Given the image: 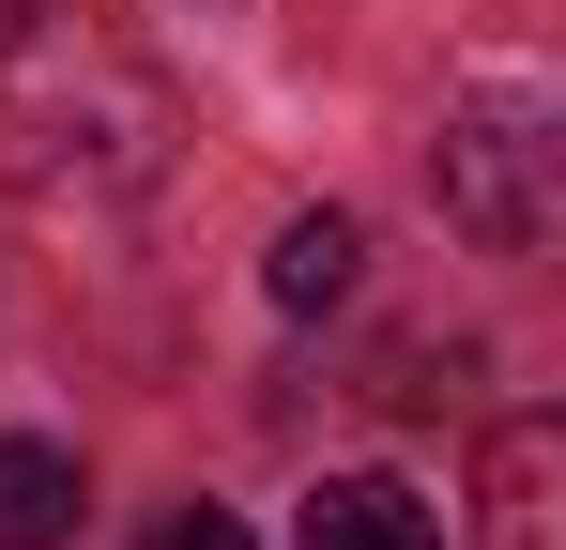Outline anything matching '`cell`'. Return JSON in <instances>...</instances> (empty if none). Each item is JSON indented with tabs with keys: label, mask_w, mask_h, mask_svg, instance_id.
<instances>
[{
	"label": "cell",
	"mask_w": 566,
	"mask_h": 550,
	"mask_svg": "<svg viewBox=\"0 0 566 550\" xmlns=\"http://www.w3.org/2000/svg\"><path fill=\"white\" fill-rule=\"evenodd\" d=\"M154 154H169V92L93 15L31 31V62L0 77V169L31 199H107V183H154Z\"/></svg>",
	"instance_id": "6da1fadb"
},
{
	"label": "cell",
	"mask_w": 566,
	"mask_h": 550,
	"mask_svg": "<svg viewBox=\"0 0 566 550\" xmlns=\"http://www.w3.org/2000/svg\"><path fill=\"white\" fill-rule=\"evenodd\" d=\"M429 183H444V214H460L474 245H552L566 214V138H552V92L536 77H474L444 107V138H429Z\"/></svg>",
	"instance_id": "7a4b0ae2"
},
{
	"label": "cell",
	"mask_w": 566,
	"mask_h": 550,
	"mask_svg": "<svg viewBox=\"0 0 566 550\" xmlns=\"http://www.w3.org/2000/svg\"><path fill=\"white\" fill-rule=\"evenodd\" d=\"M291 550H444V520L398 489V474H322L306 489V536Z\"/></svg>",
	"instance_id": "3957f363"
},
{
	"label": "cell",
	"mask_w": 566,
	"mask_h": 550,
	"mask_svg": "<svg viewBox=\"0 0 566 550\" xmlns=\"http://www.w3.org/2000/svg\"><path fill=\"white\" fill-rule=\"evenodd\" d=\"M77 505H93L77 458L46 444V429H0V550H62V536H77Z\"/></svg>",
	"instance_id": "277c9868"
},
{
	"label": "cell",
	"mask_w": 566,
	"mask_h": 550,
	"mask_svg": "<svg viewBox=\"0 0 566 550\" xmlns=\"http://www.w3.org/2000/svg\"><path fill=\"white\" fill-rule=\"evenodd\" d=\"M353 275H368V230H353V214H291V230H276V261H261V290H276L291 321H322Z\"/></svg>",
	"instance_id": "5b68a950"
},
{
	"label": "cell",
	"mask_w": 566,
	"mask_h": 550,
	"mask_svg": "<svg viewBox=\"0 0 566 550\" xmlns=\"http://www.w3.org/2000/svg\"><path fill=\"white\" fill-rule=\"evenodd\" d=\"M490 550H552V413L490 444Z\"/></svg>",
	"instance_id": "8992f818"
},
{
	"label": "cell",
	"mask_w": 566,
	"mask_h": 550,
	"mask_svg": "<svg viewBox=\"0 0 566 550\" xmlns=\"http://www.w3.org/2000/svg\"><path fill=\"white\" fill-rule=\"evenodd\" d=\"M154 550H245V520H230V505H185V520H169Z\"/></svg>",
	"instance_id": "52a82bcc"
}]
</instances>
